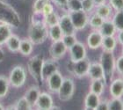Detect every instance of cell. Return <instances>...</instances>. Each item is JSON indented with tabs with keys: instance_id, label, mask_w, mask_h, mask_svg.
I'll return each instance as SVG.
<instances>
[{
	"instance_id": "obj_34",
	"label": "cell",
	"mask_w": 123,
	"mask_h": 110,
	"mask_svg": "<svg viewBox=\"0 0 123 110\" xmlns=\"http://www.w3.org/2000/svg\"><path fill=\"white\" fill-rule=\"evenodd\" d=\"M50 0H35L33 5V11L34 14H40L42 12V9Z\"/></svg>"
},
{
	"instance_id": "obj_40",
	"label": "cell",
	"mask_w": 123,
	"mask_h": 110,
	"mask_svg": "<svg viewBox=\"0 0 123 110\" xmlns=\"http://www.w3.org/2000/svg\"><path fill=\"white\" fill-rule=\"evenodd\" d=\"M52 12H54V7H53V5L49 2L43 7L42 12H41V14L43 16H46V15H48V14H49V13H51Z\"/></svg>"
},
{
	"instance_id": "obj_15",
	"label": "cell",
	"mask_w": 123,
	"mask_h": 110,
	"mask_svg": "<svg viewBox=\"0 0 123 110\" xmlns=\"http://www.w3.org/2000/svg\"><path fill=\"white\" fill-rule=\"evenodd\" d=\"M88 76L92 80L93 79H104V71L99 63H92L90 64L89 70H88Z\"/></svg>"
},
{
	"instance_id": "obj_43",
	"label": "cell",
	"mask_w": 123,
	"mask_h": 110,
	"mask_svg": "<svg viewBox=\"0 0 123 110\" xmlns=\"http://www.w3.org/2000/svg\"><path fill=\"white\" fill-rule=\"evenodd\" d=\"M117 39H118L119 43L123 45V30L119 31L118 36H117Z\"/></svg>"
},
{
	"instance_id": "obj_19",
	"label": "cell",
	"mask_w": 123,
	"mask_h": 110,
	"mask_svg": "<svg viewBox=\"0 0 123 110\" xmlns=\"http://www.w3.org/2000/svg\"><path fill=\"white\" fill-rule=\"evenodd\" d=\"M100 101L99 95L96 94L94 92H90L86 95L85 100V109L96 110L98 105Z\"/></svg>"
},
{
	"instance_id": "obj_45",
	"label": "cell",
	"mask_w": 123,
	"mask_h": 110,
	"mask_svg": "<svg viewBox=\"0 0 123 110\" xmlns=\"http://www.w3.org/2000/svg\"><path fill=\"white\" fill-rule=\"evenodd\" d=\"M92 1L95 4V5H99L105 3V0H92Z\"/></svg>"
},
{
	"instance_id": "obj_1",
	"label": "cell",
	"mask_w": 123,
	"mask_h": 110,
	"mask_svg": "<svg viewBox=\"0 0 123 110\" xmlns=\"http://www.w3.org/2000/svg\"><path fill=\"white\" fill-rule=\"evenodd\" d=\"M0 24H6L12 28L19 27L20 16L14 8L3 0H0Z\"/></svg>"
},
{
	"instance_id": "obj_33",
	"label": "cell",
	"mask_w": 123,
	"mask_h": 110,
	"mask_svg": "<svg viewBox=\"0 0 123 110\" xmlns=\"http://www.w3.org/2000/svg\"><path fill=\"white\" fill-rule=\"evenodd\" d=\"M82 10V1L81 0H68L67 1V11L74 12V11Z\"/></svg>"
},
{
	"instance_id": "obj_28",
	"label": "cell",
	"mask_w": 123,
	"mask_h": 110,
	"mask_svg": "<svg viewBox=\"0 0 123 110\" xmlns=\"http://www.w3.org/2000/svg\"><path fill=\"white\" fill-rule=\"evenodd\" d=\"M44 17V23L48 27H50V26H55V25H58L59 23V19L60 17L58 16L56 13L55 12H52L51 13H49L48 15L43 16Z\"/></svg>"
},
{
	"instance_id": "obj_44",
	"label": "cell",
	"mask_w": 123,
	"mask_h": 110,
	"mask_svg": "<svg viewBox=\"0 0 123 110\" xmlns=\"http://www.w3.org/2000/svg\"><path fill=\"white\" fill-rule=\"evenodd\" d=\"M5 52L3 51V49H1V46H0V63H2L5 60Z\"/></svg>"
},
{
	"instance_id": "obj_10",
	"label": "cell",
	"mask_w": 123,
	"mask_h": 110,
	"mask_svg": "<svg viewBox=\"0 0 123 110\" xmlns=\"http://www.w3.org/2000/svg\"><path fill=\"white\" fill-rule=\"evenodd\" d=\"M67 50H68V49L64 45L62 40L53 41V43L51 44L50 49H49V55H50L52 59H55L57 61L66 54Z\"/></svg>"
},
{
	"instance_id": "obj_23",
	"label": "cell",
	"mask_w": 123,
	"mask_h": 110,
	"mask_svg": "<svg viewBox=\"0 0 123 110\" xmlns=\"http://www.w3.org/2000/svg\"><path fill=\"white\" fill-rule=\"evenodd\" d=\"M105 82L104 79H93L91 83L90 92H92L98 95H101L105 89Z\"/></svg>"
},
{
	"instance_id": "obj_29",
	"label": "cell",
	"mask_w": 123,
	"mask_h": 110,
	"mask_svg": "<svg viewBox=\"0 0 123 110\" xmlns=\"http://www.w3.org/2000/svg\"><path fill=\"white\" fill-rule=\"evenodd\" d=\"M10 81L7 77L0 75V98L5 97L9 91Z\"/></svg>"
},
{
	"instance_id": "obj_24",
	"label": "cell",
	"mask_w": 123,
	"mask_h": 110,
	"mask_svg": "<svg viewBox=\"0 0 123 110\" xmlns=\"http://www.w3.org/2000/svg\"><path fill=\"white\" fill-rule=\"evenodd\" d=\"M112 9L111 5H106V4H102V5H97L96 8V13L98 15H99L101 18H103L104 19H108L109 17L112 14Z\"/></svg>"
},
{
	"instance_id": "obj_50",
	"label": "cell",
	"mask_w": 123,
	"mask_h": 110,
	"mask_svg": "<svg viewBox=\"0 0 123 110\" xmlns=\"http://www.w3.org/2000/svg\"><path fill=\"white\" fill-rule=\"evenodd\" d=\"M121 11H122V12H123V7H122V9H121Z\"/></svg>"
},
{
	"instance_id": "obj_2",
	"label": "cell",
	"mask_w": 123,
	"mask_h": 110,
	"mask_svg": "<svg viewBox=\"0 0 123 110\" xmlns=\"http://www.w3.org/2000/svg\"><path fill=\"white\" fill-rule=\"evenodd\" d=\"M28 39L33 45L43 43L49 37V29L44 22L33 20L28 27Z\"/></svg>"
},
{
	"instance_id": "obj_51",
	"label": "cell",
	"mask_w": 123,
	"mask_h": 110,
	"mask_svg": "<svg viewBox=\"0 0 123 110\" xmlns=\"http://www.w3.org/2000/svg\"><path fill=\"white\" fill-rule=\"evenodd\" d=\"M3 1H5V0H3Z\"/></svg>"
},
{
	"instance_id": "obj_37",
	"label": "cell",
	"mask_w": 123,
	"mask_h": 110,
	"mask_svg": "<svg viewBox=\"0 0 123 110\" xmlns=\"http://www.w3.org/2000/svg\"><path fill=\"white\" fill-rule=\"evenodd\" d=\"M95 4L92 0H82V10L88 13L93 10Z\"/></svg>"
},
{
	"instance_id": "obj_4",
	"label": "cell",
	"mask_w": 123,
	"mask_h": 110,
	"mask_svg": "<svg viewBox=\"0 0 123 110\" xmlns=\"http://www.w3.org/2000/svg\"><path fill=\"white\" fill-rule=\"evenodd\" d=\"M44 58L42 55H36L29 59L27 63V69L33 79L35 80L39 86L43 84L42 78V65H43Z\"/></svg>"
},
{
	"instance_id": "obj_17",
	"label": "cell",
	"mask_w": 123,
	"mask_h": 110,
	"mask_svg": "<svg viewBox=\"0 0 123 110\" xmlns=\"http://www.w3.org/2000/svg\"><path fill=\"white\" fill-rule=\"evenodd\" d=\"M110 94L113 98H121L123 95V78H117L111 82Z\"/></svg>"
},
{
	"instance_id": "obj_11",
	"label": "cell",
	"mask_w": 123,
	"mask_h": 110,
	"mask_svg": "<svg viewBox=\"0 0 123 110\" xmlns=\"http://www.w3.org/2000/svg\"><path fill=\"white\" fill-rule=\"evenodd\" d=\"M59 25L60 28H61L62 32L63 33V35L66 34H75L76 33V29L75 26L72 23L70 17H69V13L64 14V15L61 16L59 19Z\"/></svg>"
},
{
	"instance_id": "obj_26",
	"label": "cell",
	"mask_w": 123,
	"mask_h": 110,
	"mask_svg": "<svg viewBox=\"0 0 123 110\" xmlns=\"http://www.w3.org/2000/svg\"><path fill=\"white\" fill-rule=\"evenodd\" d=\"M33 44L29 39L21 40L20 45H19V49H18V51L20 52V54L26 56H29L32 53V51H33Z\"/></svg>"
},
{
	"instance_id": "obj_31",
	"label": "cell",
	"mask_w": 123,
	"mask_h": 110,
	"mask_svg": "<svg viewBox=\"0 0 123 110\" xmlns=\"http://www.w3.org/2000/svg\"><path fill=\"white\" fill-rule=\"evenodd\" d=\"M104 20H105V19H104L103 18H101L99 15H98L97 13H94V14L91 17L90 19H89L88 24H89L92 28H94V29L98 30V29L101 26V25L103 24Z\"/></svg>"
},
{
	"instance_id": "obj_47",
	"label": "cell",
	"mask_w": 123,
	"mask_h": 110,
	"mask_svg": "<svg viewBox=\"0 0 123 110\" xmlns=\"http://www.w3.org/2000/svg\"><path fill=\"white\" fill-rule=\"evenodd\" d=\"M3 109H5V108H4V106L2 104H0V110H3Z\"/></svg>"
},
{
	"instance_id": "obj_52",
	"label": "cell",
	"mask_w": 123,
	"mask_h": 110,
	"mask_svg": "<svg viewBox=\"0 0 123 110\" xmlns=\"http://www.w3.org/2000/svg\"><path fill=\"white\" fill-rule=\"evenodd\" d=\"M81 1H82V0H81Z\"/></svg>"
},
{
	"instance_id": "obj_20",
	"label": "cell",
	"mask_w": 123,
	"mask_h": 110,
	"mask_svg": "<svg viewBox=\"0 0 123 110\" xmlns=\"http://www.w3.org/2000/svg\"><path fill=\"white\" fill-rule=\"evenodd\" d=\"M40 93H41V92H40V89H39L38 86H32L26 91L24 97L27 100V101L30 103V105L33 108L35 106L36 102H37Z\"/></svg>"
},
{
	"instance_id": "obj_21",
	"label": "cell",
	"mask_w": 123,
	"mask_h": 110,
	"mask_svg": "<svg viewBox=\"0 0 123 110\" xmlns=\"http://www.w3.org/2000/svg\"><path fill=\"white\" fill-rule=\"evenodd\" d=\"M21 40L18 38V36H17L16 34H12L8 38V40L6 41L5 44L9 51L12 52V53H16L18 51L19 49V45H20Z\"/></svg>"
},
{
	"instance_id": "obj_41",
	"label": "cell",
	"mask_w": 123,
	"mask_h": 110,
	"mask_svg": "<svg viewBox=\"0 0 123 110\" xmlns=\"http://www.w3.org/2000/svg\"><path fill=\"white\" fill-rule=\"evenodd\" d=\"M67 1L68 0H52V2L54 3L56 6H58L59 8L64 11L67 10Z\"/></svg>"
},
{
	"instance_id": "obj_48",
	"label": "cell",
	"mask_w": 123,
	"mask_h": 110,
	"mask_svg": "<svg viewBox=\"0 0 123 110\" xmlns=\"http://www.w3.org/2000/svg\"><path fill=\"white\" fill-rule=\"evenodd\" d=\"M121 53H122V55H121V56H123V45H122V49H121Z\"/></svg>"
},
{
	"instance_id": "obj_36",
	"label": "cell",
	"mask_w": 123,
	"mask_h": 110,
	"mask_svg": "<svg viewBox=\"0 0 123 110\" xmlns=\"http://www.w3.org/2000/svg\"><path fill=\"white\" fill-rule=\"evenodd\" d=\"M62 42H63L64 45L66 46V48L68 49L77 41L76 34H66V35H63L62 38Z\"/></svg>"
},
{
	"instance_id": "obj_35",
	"label": "cell",
	"mask_w": 123,
	"mask_h": 110,
	"mask_svg": "<svg viewBox=\"0 0 123 110\" xmlns=\"http://www.w3.org/2000/svg\"><path fill=\"white\" fill-rule=\"evenodd\" d=\"M15 108L18 110H30L32 109V106L26 98L22 97L17 100V102L15 103Z\"/></svg>"
},
{
	"instance_id": "obj_25",
	"label": "cell",
	"mask_w": 123,
	"mask_h": 110,
	"mask_svg": "<svg viewBox=\"0 0 123 110\" xmlns=\"http://www.w3.org/2000/svg\"><path fill=\"white\" fill-rule=\"evenodd\" d=\"M12 33V26L6 24H0V46L5 44Z\"/></svg>"
},
{
	"instance_id": "obj_18",
	"label": "cell",
	"mask_w": 123,
	"mask_h": 110,
	"mask_svg": "<svg viewBox=\"0 0 123 110\" xmlns=\"http://www.w3.org/2000/svg\"><path fill=\"white\" fill-rule=\"evenodd\" d=\"M98 30L101 33V35L103 37L104 36H114L116 32H117L113 21L109 20V19H105L101 26Z\"/></svg>"
},
{
	"instance_id": "obj_7",
	"label": "cell",
	"mask_w": 123,
	"mask_h": 110,
	"mask_svg": "<svg viewBox=\"0 0 123 110\" xmlns=\"http://www.w3.org/2000/svg\"><path fill=\"white\" fill-rule=\"evenodd\" d=\"M69 15L70 17L72 23L74 25L76 30H82L87 26L89 18L87 13L85 11H74V12H69Z\"/></svg>"
},
{
	"instance_id": "obj_22",
	"label": "cell",
	"mask_w": 123,
	"mask_h": 110,
	"mask_svg": "<svg viewBox=\"0 0 123 110\" xmlns=\"http://www.w3.org/2000/svg\"><path fill=\"white\" fill-rule=\"evenodd\" d=\"M116 44H117V41L114 36H104L101 42V47L103 50L113 52L116 48Z\"/></svg>"
},
{
	"instance_id": "obj_8",
	"label": "cell",
	"mask_w": 123,
	"mask_h": 110,
	"mask_svg": "<svg viewBox=\"0 0 123 110\" xmlns=\"http://www.w3.org/2000/svg\"><path fill=\"white\" fill-rule=\"evenodd\" d=\"M71 72L75 77L78 78H82L87 76L88 70H89L91 63L86 57L77 62H74V63L71 62Z\"/></svg>"
},
{
	"instance_id": "obj_27",
	"label": "cell",
	"mask_w": 123,
	"mask_h": 110,
	"mask_svg": "<svg viewBox=\"0 0 123 110\" xmlns=\"http://www.w3.org/2000/svg\"><path fill=\"white\" fill-rule=\"evenodd\" d=\"M49 36L53 41L62 40V36H63V33L62 32L59 25H55V26L49 27Z\"/></svg>"
},
{
	"instance_id": "obj_42",
	"label": "cell",
	"mask_w": 123,
	"mask_h": 110,
	"mask_svg": "<svg viewBox=\"0 0 123 110\" xmlns=\"http://www.w3.org/2000/svg\"><path fill=\"white\" fill-rule=\"evenodd\" d=\"M96 110H108V100H100Z\"/></svg>"
},
{
	"instance_id": "obj_39",
	"label": "cell",
	"mask_w": 123,
	"mask_h": 110,
	"mask_svg": "<svg viewBox=\"0 0 123 110\" xmlns=\"http://www.w3.org/2000/svg\"><path fill=\"white\" fill-rule=\"evenodd\" d=\"M110 5L115 11H121L123 7V0H110Z\"/></svg>"
},
{
	"instance_id": "obj_30",
	"label": "cell",
	"mask_w": 123,
	"mask_h": 110,
	"mask_svg": "<svg viewBox=\"0 0 123 110\" xmlns=\"http://www.w3.org/2000/svg\"><path fill=\"white\" fill-rule=\"evenodd\" d=\"M113 23L117 31L123 30V12L122 11H116L115 14L113 18Z\"/></svg>"
},
{
	"instance_id": "obj_32",
	"label": "cell",
	"mask_w": 123,
	"mask_h": 110,
	"mask_svg": "<svg viewBox=\"0 0 123 110\" xmlns=\"http://www.w3.org/2000/svg\"><path fill=\"white\" fill-rule=\"evenodd\" d=\"M108 110H123V100L121 98H113L108 100Z\"/></svg>"
},
{
	"instance_id": "obj_9",
	"label": "cell",
	"mask_w": 123,
	"mask_h": 110,
	"mask_svg": "<svg viewBox=\"0 0 123 110\" xmlns=\"http://www.w3.org/2000/svg\"><path fill=\"white\" fill-rule=\"evenodd\" d=\"M69 56H70V61L71 62H77L79 60L86 57V49L85 46L82 42L77 41L74 45H72L69 49Z\"/></svg>"
},
{
	"instance_id": "obj_16",
	"label": "cell",
	"mask_w": 123,
	"mask_h": 110,
	"mask_svg": "<svg viewBox=\"0 0 123 110\" xmlns=\"http://www.w3.org/2000/svg\"><path fill=\"white\" fill-rule=\"evenodd\" d=\"M103 36L98 32V30H95L88 35L87 45L91 49H97L101 47Z\"/></svg>"
},
{
	"instance_id": "obj_46",
	"label": "cell",
	"mask_w": 123,
	"mask_h": 110,
	"mask_svg": "<svg viewBox=\"0 0 123 110\" xmlns=\"http://www.w3.org/2000/svg\"><path fill=\"white\" fill-rule=\"evenodd\" d=\"M5 109H16L15 104H14V105H12V106H9V107H7V108H5Z\"/></svg>"
},
{
	"instance_id": "obj_49",
	"label": "cell",
	"mask_w": 123,
	"mask_h": 110,
	"mask_svg": "<svg viewBox=\"0 0 123 110\" xmlns=\"http://www.w3.org/2000/svg\"><path fill=\"white\" fill-rule=\"evenodd\" d=\"M20 1H22V2H24V1H26V0H20Z\"/></svg>"
},
{
	"instance_id": "obj_5",
	"label": "cell",
	"mask_w": 123,
	"mask_h": 110,
	"mask_svg": "<svg viewBox=\"0 0 123 110\" xmlns=\"http://www.w3.org/2000/svg\"><path fill=\"white\" fill-rule=\"evenodd\" d=\"M26 79V70L21 65H17L11 71L9 76L10 84L15 88H19L23 86Z\"/></svg>"
},
{
	"instance_id": "obj_13",
	"label": "cell",
	"mask_w": 123,
	"mask_h": 110,
	"mask_svg": "<svg viewBox=\"0 0 123 110\" xmlns=\"http://www.w3.org/2000/svg\"><path fill=\"white\" fill-rule=\"evenodd\" d=\"M53 106L54 103L51 95L48 92H41L35 104L36 108L41 110H50Z\"/></svg>"
},
{
	"instance_id": "obj_12",
	"label": "cell",
	"mask_w": 123,
	"mask_h": 110,
	"mask_svg": "<svg viewBox=\"0 0 123 110\" xmlns=\"http://www.w3.org/2000/svg\"><path fill=\"white\" fill-rule=\"evenodd\" d=\"M63 80V77L62 76L59 71H55V73L49 76L46 79L47 84H48V88H49L50 92H57L61 86Z\"/></svg>"
},
{
	"instance_id": "obj_6",
	"label": "cell",
	"mask_w": 123,
	"mask_h": 110,
	"mask_svg": "<svg viewBox=\"0 0 123 110\" xmlns=\"http://www.w3.org/2000/svg\"><path fill=\"white\" fill-rule=\"evenodd\" d=\"M75 92V84L74 81L69 78H65L62 80L61 86L59 90L57 91L58 93V98L62 101H68L73 97Z\"/></svg>"
},
{
	"instance_id": "obj_14",
	"label": "cell",
	"mask_w": 123,
	"mask_h": 110,
	"mask_svg": "<svg viewBox=\"0 0 123 110\" xmlns=\"http://www.w3.org/2000/svg\"><path fill=\"white\" fill-rule=\"evenodd\" d=\"M59 71V65L57 64L56 60L55 59H49L43 62L42 65V78L43 80L46 79L49 76H51L53 73Z\"/></svg>"
},
{
	"instance_id": "obj_38",
	"label": "cell",
	"mask_w": 123,
	"mask_h": 110,
	"mask_svg": "<svg viewBox=\"0 0 123 110\" xmlns=\"http://www.w3.org/2000/svg\"><path fill=\"white\" fill-rule=\"evenodd\" d=\"M115 70L123 77V56H121L115 61Z\"/></svg>"
},
{
	"instance_id": "obj_3",
	"label": "cell",
	"mask_w": 123,
	"mask_h": 110,
	"mask_svg": "<svg viewBox=\"0 0 123 110\" xmlns=\"http://www.w3.org/2000/svg\"><path fill=\"white\" fill-rule=\"evenodd\" d=\"M115 57L112 51L103 50L102 54L100 55L99 64L104 71L105 82H109L113 80V73L115 71Z\"/></svg>"
}]
</instances>
